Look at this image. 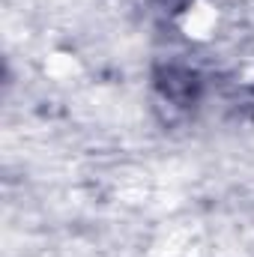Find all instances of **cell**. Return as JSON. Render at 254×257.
Masks as SVG:
<instances>
[{"label":"cell","mask_w":254,"mask_h":257,"mask_svg":"<svg viewBox=\"0 0 254 257\" xmlns=\"http://www.w3.org/2000/svg\"><path fill=\"white\" fill-rule=\"evenodd\" d=\"M156 90L174 108H191L200 96V78L189 66H162L156 72Z\"/></svg>","instance_id":"cell-1"}]
</instances>
